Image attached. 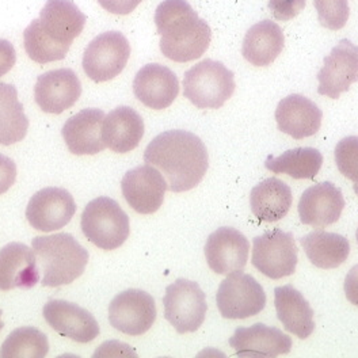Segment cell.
Segmentation results:
<instances>
[{
    "instance_id": "1",
    "label": "cell",
    "mask_w": 358,
    "mask_h": 358,
    "mask_svg": "<svg viewBox=\"0 0 358 358\" xmlns=\"http://www.w3.org/2000/svg\"><path fill=\"white\" fill-rule=\"evenodd\" d=\"M144 162L159 169L174 193L194 189L209 167V157L201 138L187 131L157 134L147 145Z\"/></svg>"
},
{
    "instance_id": "2",
    "label": "cell",
    "mask_w": 358,
    "mask_h": 358,
    "mask_svg": "<svg viewBox=\"0 0 358 358\" xmlns=\"http://www.w3.org/2000/svg\"><path fill=\"white\" fill-rule=\"evenodd\" d=\"M86 20L72 0H48L40 17L23 31L27 56L38 64L66 59L73 40L83 31Z\"/></svg>"
},
{
    "instance_id": "3",
    "label": "cell",
    "mask_w": 358,
    "mask_h": 358,
    "mask_svg": "<svg viewBox=\"0 0 358 358\" xmlns=\"http://www.w3.org/2000/svg\"><path fill=\"white\" fill-rule=\"evenodd\" d=\"M160 50L171 62L189 63L208 50L212 33L187 0H163L155 11Z\"/></svg>"
},
{
    "instance_id": "4",
    "label": "cell",
    "mask_w": 358,
    "mask_h": 358,
    "mask_svg": "<svg viewBox=\"0 0 358 358\" xmlns=\"http://www.w3.org/2000/svg\"><path fill=\"white\" fill-rule=\"evenodd\" d=\"M31 246L44 271L43 287L68 285L85 273L89 264V251L69 234L37 236Z\"/></svg>"
},
{
    "instance_id": "5",
    "label": "cell",
    "mask_w": 358,
    "mask_h": 358,
    "mask_svg": "<svg viewBox=\"0 0 358 358\" xmlns=\"http://www.w3.org/2000/svg\"><path fill=\"white\" fill-rule=\"evenodd\" d=\"M234 72L210 59L186 71L183 95L199 109H220L235 92Z\"/></svg>"
},
{
    "instance_id": "6",
    "label": "cell",
    "mask_w": 358,
    "mask_h": 358,
    "mask_svg": "<svg viewBox=\"0 0 358 358\" xmlns=\"http://www.w3.org/2000/svg\"><path fill=\"white\" fill-rule=\"evenodd\" d=\"M80 224L90 242L106 251L122 246L131 234L128 215L118 202L109 197L90 201L83 210Z\"/></svg>"
},
{
    "instance_id": "7",
    "label": "cell",
    "mask_w": 358,
    "mask_h": 358,
    "mask_svg": "<svg viewBox=\"0 0 358 358\" xmlns=\"http://www.w3.org/2000/svg\"><path fill=\"white\" fill-rule=\"evenodd\" d=\"M164 317L179 334L197 331L205 320L206 296L194 281L179 278L166 288Z\"/></svg>"
},
{
    "instance_id": "8",
    "label": "cell",
    "mask_w": 358,
    "mask_h": 358,
    "mask_svg": "<svg viewBox=\"0 0 358 358\" xmlns=\"http://www.w3.org/2000/svg\"><path fill=\"white\" fill-rule=\"evenodd\" d=\"M297 261V247L289 232L275 228L252 241V266L271 280L292 275Z\"/></svg>"
},
{
    "instance_id": "9",
    "label": "cell",
    "mask_w": 358,
    "mask_h": 358,
    "mask_svg": "<svg viewBox=\"0 0 358 358\" xmlns=\"http://www.w3.org/2000/svg\"><path fill=\"white\" fill-rule=\"evenodd\" d=\"M131 45L120 31H108L95 37L85 50L83 69L96 83L112 80L127 67Z\"/></svg>"
},
{
    "instance_id": "10",
    "label": "cell",
    "mask_w": 358,
    "mask_h": 358,
    "mask_svg": "<svg viewBox=\"0 0 358 358\" xmlns=\"http://www.w3.org/2000/svg\"><path fill=\"white\" fill-rule=\"evenodd\" d=\"M216 303L225 319H247L262 313L266 306V293L252 275L235 271L220 284Z\"/></svg>"
},
{
    "instance_id": "11",
    "label": "cell",
    "mask_w": 358,
    "mask_h": 358,
    "mask_svg": "<svg viewBox=\"0 0 358 358\" xmlns=\"http://www.w3.org/2000/svg\"><path fill=\"white\" fill-rule=\"evenodd\" d=\"M157 320L154 297L140 289L118 293L109 306V322L115 330L127 336L145 334Z\"/></svg>"
},
{
    "instance_id": "12",
    "label": "cell",
    "mask_w": 358,
    "mask_h": 358,
    "mask_svg": "<svg viewBox=\"0 0 358 358\" xmlns=\"http://www.w3.org/2000/svg\"><path fill=\"white\" fill-rule=\"evenodd\" d=\"M317 92L338 99L353 83L358 82V46L349 40H341L317 73Z\"/></svg>"
},
{
    "instance_id": "13",
    "label": "cell",
    "mask_w": 358,
    "mask_h": 358,
    "mask_svg": "<svg viewBox=\"0 0 358 358\" xmlns=\"http://www.w3.org/2000/svg\"><path fill=\"white\" fill-rule=\"evenodd\" d=\"M122 196L134 212L152 215L164 201L167 180L151 164H144L129 170L121 180Z\"/></svg>"
},
{
    "instance_id": "14",
    "label": "cell",
    "mask_w": 358,
    "mask_h": 358,
    "mask_svg": "<svg viewBox=\"0 0 358 358\" xmlns=\"http://www.w3.org/2000/svg\"><path fill=\"white\" fill-rule=\"evenodd\" d=\"M76 212L71 193L62 187H45L37 192L27 203L26 219L43 232H52L66 227Z\"/></svg>"
},
{
    "instance_id": "15",
    "label": "cell",
    "mask_w": 358,
    "mask_h": 358,
    "mask_svg": "<svg viewBox=\"0 0 358 358\" xmlns=\"http://www.w3.org/2000/svg\"><path fill=\"white\" fill-rule=\"evenodd\" d=\"M82 95V83L69 69H53L38 76L34 98L38 108L49 114H62L71 109Z\"/></svg>"
},
{
    "instance_id": "16",
    "label": "cell",
    "mask_w": 358,
    "mask_h": 358,
    "mask_svg": "<svg viewBox=\"0 0 358 358\" xmlns=\"http://www.w3.org/2000/svg\"><path fill=\"white\" fill-rule=\"evenodd\" d=\"M248 239L241 231L229 227L212 232L205 245L208 266L223 275L242 271L248 261Z\"/></svg>"
},
{
    "instance_id": "17",
    "label": "cell",
    "mask_w": 358,
    "mask_h": 358,
    "mask_svg": "<svg viewBox=\"0 0 358 358\" xmlns=\"http://www.w3.org/2000/svg\"><path fill=\"white\" fill-rule=\"evenodd\" d=\"M43 315L55 331L78 343H89L99 336L94 315L71 301L50 300L45 304Z\"/></svg>"
},
{
    "instance_id": "18",
    "label": "cell",
    "mask_w": 358,
    "mask_h": 358,
    "mask_svg": "<svg viewBox=\"0 0 358 358\" xmlns=\"http://www.w3.org/2000/svg\"><path fill=\"white\" fill-rule=\"evenodd\" d=\"M136 98L150 109L163 110L173 105L179 94V80L170 68L160 64H147L134 80Z\"/></svg>"
},
{
    "instance_id": "19",
    "label": "cell",
    "mask_w": 358,
    "mask_h": 358,
    "mask_svg": "<svg viewBox=\"0 0 358 358\" xmlns=\"http://www.w3.org/2000/svg\"><path fill=\"white\" fill-rule=\"evenodd\" d=\"M229 346L239 357H277L291 352L292 338L275 327L257 323L236 329Z\"/></svg>"
},
{
    "instance_id": "20",
    "label": "cell",
    "mask_w": 358,
    "mask_h": 358,
    "mask_svg": "<svg viewBox=\"0 0 358 358\" xmlns=\"http://www.w3.org/2000/svg\"><path fill=\"white\" fill-rule=\"evenodd\" d=\"M345 208L342 192L336 185L323 182L308 187L299 201L301 223L324 228L336 223Z\"/></svg>"
},
{
    "instance_id": "21",
    "label": "cell",
    "mask_w": 358,
    "mask_h": 358,
    "mask_svg": "<svg viewBox=\"0 0 358 358\" xmlns=\"http://www.w3.org/2000/svg\"><path fill=\"white\" fill-rule=\"evenodd\" d=\"M40 282L34 250L23 243H8L0 250V291L30 289Z\"/></svg>"
},
{
    "instance_id": "22",
    "label": "cell",
    "mask_w": 358,
    "mask_h": 358,
    "mask_svg": "<svg viewBox=\"0 0 358 358\" xmlns=\"http://www.w3.org/2000/svg\"><path fill=\"white\" fill-rule=\"evenodd\" d=\"M323 113L311 99L292 94L280 101L275 110L277 127L281 132L296 140L317 134L322 127Z\"/></svg>"
},
{
    "instance_id": "23",
    "label": "cell",
    "mask_w": 358,
    "mask_h": 358,
    "mask_svg": "<svg viewBox=\"0 0 358 358\" xmlns=\"http://www.w3.org/2000/svg\"><path fill=\"white\" fill-rule=\"evenodd\" d=\"M105 117L99 109H85L64 124L62 134L73 155H95L106 148L102 137Z\"/></svg>"
},
{
    "instance_id": "24",
    "label": "cell",
    "mask_w": 358,
    "mask_h": 358,
    "mask_svg": "<svg viewBox=\"0 0 358 358\" xmlns=\"http://www.w3.org/2000/svg\"><path fill=\"white\" fill-rule=\"evenodd\" d=\"M144 136V121L132 108L120 106L105 117L102 137L108 148L117 154L134 151Z\"/></svg>"
},
{
    "instance_id": "25",
    "label": "cell",
    "mask_w": 358,
    "mask_h": 358,
    "mask_svg": "<svg viewBox=\"0 0 358 358\" xmlns=\"http://www.w3.org/2000/svg\"><path fill=\"white\" fill-rule=\"evenodd\" d=\"M274 306L285 330L300 339H306L315 330L313 310L304 296L292 285L274 289Z\"/></svg>"
},
{
    "instance_id": "26",
    "label": "cell",
    "mask_w": 358,
    "mask_h": 358,
    "mask_svg": "<svg viewBox=\"0 0 358 358\" xmlns=\"http://www.w3.org/2000/svg\"><path fill=\"white\" fill-rule=\"evenodd\" d=\"M285 37L281 27L265 20L248 29L242 45V55L251 66L268 67L282 52Z\"/></svg>"
},
{
    "instance_id": "27",
    "label": "cell",
    "mask_w": 358,
    "mask_h": 358,
    "mask_svg": "<svg viewBox=\"0 0 358 358\" xmlns=\"http://www.w3.org/2000/svg\"><path fill=\"white\" fill-rule=\"evenodd\" d=\"M293 196L291 187L278 178H268L257 185L250 194L252 215L265 223L284 219L291 209Z\"/></svg>"
},
{
    "instance_id": "28",
    "label": "cell",
    "mask_w": 358,
    "mask_h": 358,
    "mask_svg": "<svg viewBox=\"0 0 358 358\" xmlns=\"http://www.w3.org/2000/svg\"><path fill=\"white\" fill-rule=\"evenodd\" d=\"M311 264L319 268L341 266L350 254L349 241L334 232L313 231L300 239Z\"/></svg>"
},
{
    "instance_id": "29",
    "label": "cell",
    "mask_w": 358,
    "mask_h": 358,
    "mask_svg": "<svg viewBox=\"0 0 358 358\" xmlns=\"http://www.w3.org/2000/svg\"><path fill=\"white\" fill-rule=\"evenodd\" d=\"M29 129V118L18 99V91L0 82V145H13L22 141Z\"/></svg>"
},
{
    "instance_id": "30",
    "label": "cell",
    "mask_w": 358,
    "mask_h": 358,
    "mask_svg": "<svg viewBox=\"0 0 358 358\" xmlns=\"http://www.w3.org/2000/svg\"><path fill=\"white\" fill-rule=\"evenodd\" d=\"M323 157L316 148H294L281 157H268L265 167L274 174H287L293 179H313L320 171Z\"/></svg>"
},
{
    "instance_id": "31",
    "label": "cell",
    "mask_w": 358,
    "mask_h": 358,
    "mask_svg": "<svg viewBox=\"0 0 358 358\" xmlns=\"http://www.w3.org/2000/svg\"><path fill=\"white\" fill-rule=\"evenodd\" d=\"M49 352L48 336L34 327H21L14 330L3 342L1 358H44Z\"/></svg>"
},
{
    "instance_id": "32",
    "label": "cell",
    "mask_w": 358,
    "mask_h": 358,
    "mask_svg": "<svg viewBox=\"0 0 358 358\" xmlns=\"http://www.w3.org/2000/svg\"><path fill=\"white\" fill-rule=\"evenodd\" d=\"M336 162L339 173L355 182L353 187L358 196V136L345 137L336 144Z\"/></svg>"
},
{
    "instance_id": "33",
    "label": "cell",
    "mask_w": 358,
    "mask_h": 358,
    "mask_svg": "<svg viewBox=\"0 0 358 358\" xmlns=\"http://www.w3.org/2000/svg\"><path fill=\"white\" fill-rule=\"evenodd\" d=\"M319 22L329 30L345 27L349 20L350 8L348 0H313Z\"/></svg>"
},
{
    "instance_id": "34",
    "label": "cell",
    "mask_w": 358,
    "mask_h": 358,
    "mask_svg": "<svg viewBox=\"0 0 358 358\" xmlns=\"http://www.w3.org/2000/svg\"><path fill=\"white\" fill-rule=\"evenodd\" d=\"M307 0H268V8L277 21H291L306 7Z\"/></svg>"
},
{
    "instance_id": "35",
    "label": "cell",
    "mask_w": 358,
    "mask_h": 358,
    "mask_svg": "<svg viewBox=\"0 0 358 358\" xmlns=\"http://www.w3.org/2000/svg\"><path fill=\"white\" fill-rule=\"evenodd\" d=\"M17 179V164L11 157L0 154V196L8 192Z\"/></svg>"
},
{
    "instance_id": "36",
    "label": "cell",
    "mask_w": 358,
    "mask_h": 358,
    "mask_svg": "<svg viewBox=\"0 0 358 358\" xmlns=\"http://www.w3.org/2000/svg\"><path fill=\"white\" fill-rule=\"evenodd\" d=\"M143 0H98V3L110 14L128 15Z\"/></svg>"
},
{
    "instance_id": "37",
    "label": "cell",
    "mask_w": 358,
    "mask_h": 358,
    "mask_svg": "<svg viewBox=\"0 0 358 358\" xmlns=\"http://www.w3.org/2000/svg\"><path fill=\"white\" fill-rule=\"evenodd\" d=\"M17 62L14 45L7 40H0V78L8 73Z\"/></svg>"
},
{
    "instance_id": "38",
    "label": "cell",
    "mask_w": 358,
    "mask_h": 358,
    "mask_svg": "<svg viewBox=\"0 0 358 358\" xmlns=\"http://www.w3.org/2000/svg\"><path fill=\"white\" fill-rule=\"evenodd\" d=\"M345 294L346 299L358 307V265L348 273L346 278H345Z\"/></svg>"
},
{
    "instance_id": "39",
    "label": "cell",
    "mask_w": 358,
    "mask_h": 358,
    "mask_svg": "<svg viewBox=\"0 0 358 358\" xmlns=\"http://www.w3.org/2000/svg\"><path fill=\"white\" fill-rule=\"evenodd\" d=\"M1 310H0V317H1ZM3 326H4V323L0 320V331H1V329H3Z\"/></svg>"
},
{
    "instance_id": "40",
    "label": "cell",
    "mask_w": 358,
    "mask_h": 358,
    "mask_svg": "<svg viewBox=\"0 0 358 358\" xmlns=\"http://www.w3.org/2000/svg\"><path fill=\"white\" fill-rule=\"evenodd\" d=\"M356 236H357V242H358V228H357V234H356Z\"/></svg>"
}]
</instances>
